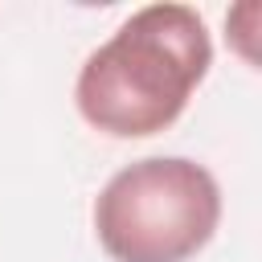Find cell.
Returning a JSON list of instances; mask_svg holds the SVG:
<instances>
[{"label":"cell","mask_w":262,"mask_h":262,"mask_svg":"<svg viewBox=\"0 0 262 262\" xmlns=\"http://www.w3.org/2000/svg\"><path fill=\"white\" fill-rule=\"evenodd\" d=\"M213 66V41L196 8L147 4L131 12L78 70V115L115 139L172 127Z\"/></svg>","instance_id":"obj_1"},{"label":"cell","mask_w":262,"mask_h":262,"mask_svg":"<svg viewBox=\"0 0 262 262\" xmlns=\"http://www.w3.org/2000/svg\"><path fill=\"white\" fill-rule=\"evenodd\" d=\"M221 221L213 172L184 156H147L119 168L94 201V233L111 262H188Z\"/></svg>","instance_id":"obj_2"}]
</instances>
